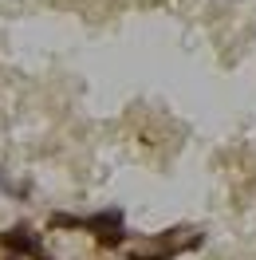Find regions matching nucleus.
Here are the masks:
<instances>
[{
  "mask_svg": "<svg viewBox=\"0 0 256 260\" xmlns=\"http://www.w3.org/2000/svg\"><path fill=\"white\" fill-rule=\"evenodd\" d=\"M0 241H4V248H8L12 256H36V252H40V241L32 237V229H24V225L8 229Z\"/></svg>",
  "mask_w": 256,
  "mask_h": 260,
  "instance_id": "obj_1",
  "label": "nucleus"
},
{
  "mask_svg": "<svg viewBox=\"0 0 256 260\" xmlns=\"http://www.w3.org/2000/svg\"><path fill=\"white\" fill-rule=\"evenodd\" d=\"M122 241H126V233H122V229H111V233H99V244H103V248H118Z\"/></svg>",
  "mask_w": 256,
  "mask_h": 260,
  "instance_id": "obj_2",
  "label": "nucleus"
},
{
  "mask_svg": "<svg viewBox=\"0 0 256 260\" xmlns=\"http://www.w3.org/2000/svg\"><path fill=\"white\" fill-rule=\"evenodd\" d=\"M134 260H162V256H134Z\"/></svg>",
  "mask_w": 256,
  "mask_h": 260,
  "instance_id": "obj_3",
  "label": "nucleus"
},
{
  "mask_svg": "<svg viewBox=\"0 0 256 260\" xmlns=\"http://www.w3.org/2000/svg\"><path fill=\"white\" fill-rule=\"evenodd\" d=\"M44 260H48V256H44Z\"/></svg>",
  "mask_w": 256,
  "mask_h": 260,
  "instance_id": "obj_4",
  "label": "nucleus"
},
{
  "mask_svg": "<svg viewBox=\"0 0 256 260\" xmlns=\"http://www.w3.org/2000/svg\"><path fill=\"white\" fill-rule=\"evenodd\" d=\"M12 260H16V256H12Z\"/></svg>",
  "mask_w": 256,
  "mask_h": 260,
  "instance_id": "obj_5",
  "label": "nucleus"
}]
</instances>
